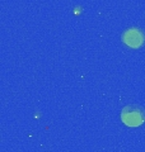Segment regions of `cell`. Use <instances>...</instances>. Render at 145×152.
<instances>
[{
  "mask_svg": "<svg viewBox=\"0 0 145 152\" xmlns=\"http://www.w3.org/2000/svg\"><path fill=\"white\" fill-rule=\"evenodd\" d=\"M121 121L127 127H139L145 121V112L138 105H127L121 112Z\"/></svg>",
  "mask_w": 145,
  "mask_h": 152,
  "instance_id": "1",
  "label": "cell"
},
{
  "mask_svg": "<svg viewBox=\"0 0 145 152\" xmlns=\"http://www.w3.org/2000/svg\"><path fill=\"white\" fill-rule=\"evenodd\" d=\"M122 41L125 45H127L131 48H139V47L143 46L145 37H144V33L139 28H130V29H127L124 33Z\"/></svg>",
  "mask_w": 145,
  "mask_h": 152,
  "instance_id": "2",
  "label": "cell"
}]
</instances>
